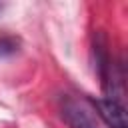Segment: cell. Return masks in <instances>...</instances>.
<instances>
[{
  "instance_id": "cell-1",
  "label": "cell",
  "mask_w": 128,
  "mask_h": 128,
  "mask_svg": "<svg viewBox=\"0 0 128 128\" xmlns=\"http://www.w3.org/2000/svg\"><path fill=\"white\" fill-rule=\"evenodd\" d=\"M62 118L70 128H98L96 112L86 104L84 100H78L74 96H66L62 100Z\"/></svg>"
},
{
  "instance_id": "cell-2",
  "label": "cell",
  "mask_w": 128,
  "mask_h": 128,
  "mask_svg": "<svg viewBox=\"0 0 128 128\" xmlns=\"http://www.w3.org/2000/svg\"><path fill=\"white\" fill-rule=\"evenodd\" d=\"M94 108H96V114L106 122V126H110V128H126L128 126L126 124V108H124V104L100 98V100L94 102Z\"/></svg>"
},
{
  "instance_id": "cell-3",
  "label": "cell",
  "mask_w": 128,
  "mask_h": 128,
  "mask_svg": "<svg viewBox=\"0 0 128 128\" xmlns=\"http://www.w3.org/2000/svg\"><path fill=\"white\" fill-rule=\"evenodd\" d=\"M18 50V40L14 36H0V56H10Z\"/></svg>"
}]
</instances>
